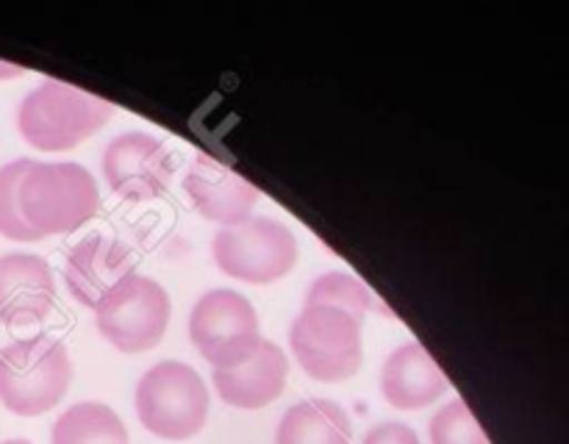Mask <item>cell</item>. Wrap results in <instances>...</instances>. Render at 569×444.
I'll list each match as a JSON object with an SVG mask.
<instances>
[{
  "mask_svg": "<svg viewBox=\"0 0 569 444\" xmlns=\"http://www.w3.org/2000/svg\"><path fill=\"white\" fill-rule=\"evenodd\" d=\"M211 253L217 266L237 281L272 283L292 272L298 242L283 222L272 216H248L217 231Z\"/></svg>",
  "mask_w": 569,
  "mask_h": 444,
  "instance_id": "52a82bcc",
  "label": "cell"
},
{
  "mask_svg": "<svg viewBox=\"0 0 569 444\" xmlns=\"http://www.w3.org/2000/svg\"><path fill=\"white\" fill-rule=\"evenodd\" d=\"M137 414L153 436L183 442L203 431L209 389L183 361H161L137 383Z\"/></svg>",
  "mask_w": 569,
  "mask_h": 444,
  "instance_id": "277c9868",
  "label": "cell"
},
{
  "mask_svg": "<svg viewBox=\"0 0 569 444\" xmlns=\"http://www.w3.org/2000/svg\"><path fill=\"white\" fill-rule=\"evenodd\" d=\"M56 303L53 270L33 253H9L0 259V322L33 325Z\"/></svg>",
  "mask_w": 569,
  "mask_h": 444,
  "instance_id": "7c38bea8",
  "label": "cell"
},
{
  "mask_svg": "<svg viewBox=\"0 0 569 444\" xmlns=\"http://www.w3.org/2000/svg\"><path fill=\"white\" fill-rule=\"evenodd\" d=\"M353 425L348 411L333 400H303L283 414L276 444H350Z\"/></svg>",
  "mask_w": 569,
  "mask_h": 444,
  "instance_id": "9a60e30c",
  "label": "cell"
},
{
  "mask_svg": "<svg viewBox=\"0 0 569 444\" xmlns=\"http://www.w3.org/2000/svg\"><path fill=\"white\" fill-rule=\"evenodd\" d=\"M103 175L120 198L153 200L170 186L172 155L150 133H120L103 150Z\"/></svg>",
  "mask_w": 569,
  "mask_h": 444,
  "instance_id": "9c48e42d",
  "label": "cell"
},
{
  "mask_svg": "<svg viewBox=\"0 0 569 444\" xmlns=\"http://www.w3.org/2000/svg\"><path fill=\"white\" fill-rule=\"evenodd\" d=\"M111 111L114 109L106 100L48 78L22 98L17 128L31 148L59 153L94 137L111 120Z\"/></svg>",
  "mask_w": 569,
  "mask_h": 444,
  "instance_id": "6da1fadb",
  "label": "cell"
},
{
  "mask_svg": "<svg viewBox=\"0 0 569 444\" xmlns=\"http://www.w3.org/2000/svg\"><path fill=\"white\" fill-rule=\"evenodd\" d=\"M31 159H17L11 164L0 167V233L14 242H37L39 236L20 211V183L26 172L31 170Z\"/></svg>",
  "mask_w": 569,
  "mask_h": 444,
  "instance_id": "ac0fdd59",
  "label": "cell"
},
{
  "mask_svg": "<svg viewBox=\"0 0 569 444\" xmlns=\"http://www.w3.org/2000/svg\"><path fill=\"white\" fill-rule=\"evenodd\" d=\"M22 72H26L22 67L9 64V61H0V78H20Z\"/></svg>",
  "mask_w": 569,
  "mask_h": 444,
  "instance_id": "44dd1931",
  "label": "cell"
},
{
  "mask_svg": "<svg viewBox=\"0 0 569 444\" xmlns=\"http://www.w3.org/2000/svg\"><path fill=\"white\" fill-rule=\"evenodd\" d=\"M50 444H131L126 425L106 403H76L56 420Z\"/></svg>",
  "mask_w": 569,
  "mask_h": 444,
  "instance_id": "2e32d148",
  "label": "cell"
},
{
  "mask_svg": "<svg viewBox=\"0 0 569 444\" xmlns=\"http://www.w3.org/2000/svg\"><path fill=\"white\" fill-rule=\"evenodd\" d=\"M98 331L122 353H144L161 342L170 322V297L148 275H128L94 309Z\"/></svg>",
  "mask_w": 569,
  "mask_h": 444,
  "instance_id": "ba28073f",
  "label": "cell"
},
{
  "mask_svg": "<svg viewBox=\"0 0 569 444\" xmlns=\"http://www.w3.org/2000/svg\"><path fill=\"white\" fill-rule=\"evenodd\" d=\"M70 381V353L59 339H17L0 350V403L11 414L39 416L56 408Z\"/></svg>",
  "mask_w": 569,
  "mask_h": 444,
  "instance_id": "3957f363",
  "label": "cell"
},
{
  "mask_svg": "<svg viewBox=\"0 0 569 444\" xmlns=\"http://www.w3.org/2000/svg\"><path fill=\"white\" fill-rule=\"evenodd\" d=\"M128 275H133V255L120 239L92 233V236L81 239L67 255V289L87 309H98L106 294Z\"/></svg>",
  "mask_w": 569,
  "mask_h": 444,
  "instance_id": "8fae6325",
  "label": "cell"
},
{
  "mask_svg": "<svg viewBox=\"0 0 569 444\" xmlns=\"http://www.w3.org/2000/svg\"><path fill=\"white\" fill-rule=\"evenodd\" d=\"M450 389L448 377L422 344L409 342L395 350L381 372V392L400 411L428 408Z\"/></svg>",
  "mask_w": 569,
  "mask_h": 444,
  "instance_id": "5bb4252c",
  "label": "cell"
},
{
  "mask_svg": "<svg viewBox=\"0 0 569 444\" xmlns=\"http://www.w3.org/2000/svg\"><path fill=\"white\" fill-rule=\"evenodd\" d=\"M3 444H31V442H28V438H9V442Z\"/></svg>",
  "mask_w": 569,
  "mask_h": 444,
  "instance_id": "7402d4cb",
  "label": "cell"
},
{
  "mask_svg": "<svg viewBox=\"0 0 569 444\" xmlns=\"http://www.w3.org/2000/svg\"><path fill=\"white\" fill-rule=\"evenodd\" d=\"M428 433H431V444H489L487 433L461 397L450 400L431 416Z\"/></svg>",
  "mask_w": 569,
  "mask_h": 444,
  "instance_id": "d6986e66",
  "label": "cell"
},
{
  "mask_svg": "<svg viewBox=\"0 0 569 444\" xmlns=\"http://www.w3.org/2000/svg\"><path fill=\"white\" fill-rule=\"evenodd\" d=\"M189 339L214 370H233L261 347L256 309L233 289H211L189 314Z\"/></svg>",
  "mask_w": 569,
  "mask_h": 444,
  "instance_id": "8992f818",
  "label": "cell"
},
{
  "mask_svg": "<svg viewBox=\"0 0 569 444\" xmlns=\"http://www.w3.org/2000/svg\"><path fill=\"white\" fill-rule=\"evenodd\" d=\"M183 189L206 220L228 228L248 220L259 203V189L209 153H198L189 164Z\"/></svg>",
  "mask_w": 569,
  "mask_h": 444,
  "instance_id": "30bf717a",
  "label": "cell"
},
{
  "mask_svg": "<svg viewBox=\"0 0 569 444\" xmlns=\"http://www.w3.org/2000/svg\"><path fill=\"white\" fill-rule=\"evenodd\" d=\"M306 305H331V309L348 311L361 322L376 305V297L359 278L348 275V272H326L311 283Z\"/></svg>",
  "mask_w": 569,
  "mask_h": 444,
  "instance_id": "e0dca14e",
  "label": "cell"
},
{
  "mask_svg": "<svg viewBox=\"0 0 569 444\" xmlns=\"http://www.w3.org/2000/svg\"><path fill=\"white\" fill-rule=\"evenodd\" d=\"M289 344L306 375L339 383L361 366V322L331 305H306L289 331Z\"/></svg>",
  "mask_w": 569,
  "mask_h": 444,
  "instance_id": "5b68a950",
  "label": "cell"
},
{
  "mask_svg": "<svg viewBox=\"0 0 569 444\" xmlns=\"http://www.w3.org/2000/svg\"><path fill=\"white\" fill-rule=\"evenodd\" d=\"M100 209V189L92 172L72 161H33L20 183L22 220L39 236L72 233Z\"/></svg>",
  "mask_w": 569,
  "mask_h": 444,
  "instance_id": "7a4b0ae2",
  "label": "cell"
},
{
  "mask_svg": "<svg viewBox=\"0 0 569 444\" xmlns=\"http://www.w3.org/2000/svg\"><path fill=\"white\" fill-rule=\"evenodd\" d=\"M287 375L289 359L283 355V350L272 342H261L253 359L233 366V370H214L211 381H214L222 403L233 405V408L256 411L281 397L283 389H287Z\"/></svg>",
  "mask_w": 569,
  "mask_h": 444,
  "instance_id": "4fadbf2b",
  "label": "cell"
},
{
  "mask_svg": "<svg viewBox=\"0 0 569 444\" xmlns=\"http://www.w3.org/2000/svg\"><path fill=\"white\" fill-rule=\"evenodd\" d=\"M361 444H420V436L403 422H383L372 427Z\"/></svg>",
  "mask_w": 569,
  "mask_h": 444,
  "instance_id": "ffe728a7",
  "label": "cell"
}]
</instances>
